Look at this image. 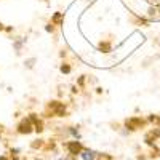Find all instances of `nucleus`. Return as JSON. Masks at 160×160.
Returning a JSON list of instances; mask_svg holds the SVG:
<instances>
[{"instance_id": "nucleus-1", "label": "nucleus", "mask_w": 160, "mask_h": 160, "mask_svg": "<svg viewBox=\"0 0 160 160\" xmlns=\"http://www.w3.org/2000/svg\"><path fill=\"white\" fill-rule=\"evenodd\" d=\"M47 117H66L68 115V109L66 104L61 101H50L47 104Z\"/></svg>"}, {"instance_id": "nucleus-2", "label": "nucleus", "mask_w": 160, "mask_h": 160, "mask_svg": "<svg viewBox=\"0 0 160 160\" xmlns=\"http://www.w3.org/2000/svg\"><path fill=\"white\" fill-rule=\"evenodd\" d=\"M64 149L68 151L69 155L72 157H78L80 154H82L85 151V146L82 144V141H78V139H72V141H68V142H64Z\"/></svg>"}, {"instance_id": "nucleus-3", "label": "nucleus", "mask_w": 160, "mask_h": 160, "mask_svg": "<svg viewBox=\"0 0 160 160\" xmlns=\"http://www.w3.org/2000/svg\"><path fill=\"white\" fill-rule=\"evenodd\" d=\"M123 125L130 131H138V130H141V128H144L146 125H148V120H144L141 117H130V118L125 120Z\"/></svg>"}, {"instance_id": "nucleus-4", "label": "nucleus", "mask_w": 160, "mask_h": 160, "mask_svg": "<svg viewBox=\"0 0 160 160\" xmlns=\"http://www.w3.org/2000/svg\"><path fill=\"white\" fill-rule=\"evenodd\" d=\"M16 133H18V135H24V136H28V135H31V133H34V123H32V120L29 117L21 118L18 127H16Z\"/></svg>"}, {"instance_id": "nucleus-5", "label": "nucleus", "mask_w": 160, "mask_h": 160, "mask_svg": "<svg viewBox=\"0 0 160 160\" xmlns=\"http://www.w3.org/2000/svg\"><path fill=\"white\" fill-rule=\"evenodd\" d=\"M160 138V128L158 127H154V130L148 131L146 133V136H144V142L148 144V146H154L155 141Z\"/></svg>"}, {"instance_id": "nucleus-6", "label": "nucleus", "mask_w": 160, "mask_h": 160, "mask_svg": "<svg viewBox=\"0 0 160 160\" xmlns=\"http://www.w3.org/2000/svg\"><path fill=\"white\" fill-rule=\"evenodd\" d=\"M29 118L32 120V123H34V131H35V133H38V135H40V133H42V131L45 130L43 120L40 118V117H38L37 114H29Z\"/></svg>"}, {"instance_id": "nucleus-7", "label": "nucleus", "mask_w": 160, "mask_h": 160, "mask_svg": "<svg viewBox=\"0 0 160 160\" xmlns=\"http://www.w3.org/2000/svg\"><path fill=\"white\" fill-rule=\"evenodd\" d=\"M98 50H99L101 53H111V51H112V43H111V42H101V43L98 45Z\"/></svg>"}, {"instance_id": "nucleus-8", "label": "nucleus", "mask_w": 160, "mask_h": 160, "mask_svg": "<svg viewBox=\"0 0 160 160\" xmlns=\"http://www.w3.org/2000/svg\"><path fill=\"white\" fill-rule=\"evenodd\" d=\"M43 146H45V141L38 138V139H35V141L31 142V149H34V151H37V149H43Z\"/></svg>"}, {"instance_id": "nucleus-9", "label": "nucleus", "mask_w": 160, "mask_h": 160, "mask_svg": "<svg viewBox=\"0 0 160 160\" xmlns=\"http://www.w3.org/2000/svg\"><path fill=\"white\" fill-rule=\"evenodd\" d=\"M51 22L55 24V26H61L62 24V13H55V15H53V18H51Z\"/></svg>"}, {"instance_id": "nucleus-10", "label": "nucleus", "mask_w": 160, "mask_h": 160, "mask_svg": "<svg viewBox=\"0 0 160 160\" xmlns=\"http://www.w3.org/2000/svg\"><path fill=\"white\" fill-rule=\"evenodd\" d=\"M55 148H56V141H55V139H48V141H45L43 151H53Z\"/></svg>"}, {"instance_id": "nucleus-11", "label": "nucleus", "mask_w": 160, "mask_h": 160, "mask_svg": "<svg viewBox=\"0 0 160 160\" xmlns=\"http://www.w3.org/2000/svg\"><path fill=\"white\" fill-rule=\"evenodd\" d=\"M148 122H151V123H154L155 127H158V128H160V117H158V115L151 114V115L148 117Z\"/></svg>"}, {"instance_id": "nucleus-12", "label": "nucleus", "mask_w": 160, "mask_h": 160, "mask_svg": "<svg viewBox=\"0 0 160 160\" xmlns=\"http://www.w3.org/2000/svg\"><path fill=\"white\" fill-rule=\"evenodd\" d=\"M59 71H61L62 74H71L72 68H71V64H68V62H62V64H61V68H59Z\"/></svg>"}, {"instance_id": "nucleus-13", "label": "nucleus", "mask_w": 160, "mask_h": 160, "mask_svg": "<svg viewBox=\"0 0 160 160\" xmlns=\"http://www.w3.org/2000/svg\"><path fill=\"white\" fill-rule=\"evenodd\" d=\"M45 29H47V32H51V34H53V32H55V24H53V22H48Z\"/></svg>"}, {"instance_id": "nucleus-14", "label": "nucleus", "mask_w": 160, "mask_h": 160, "mask_svg": "<svg viewBox=\"0 0 160 160\" xmlns=\"http://www.w3.org/2000/svg\"><path fill=\"white\" fill-rule=\"evenodd\" d=\"M0 160H10L8 155H0Z\"/></svg>"}, {"instance_id": "nucleus-15", "label": "nucleus", "mask_w": 160, "mask_h": 160, "mask_svg": "<svg viewBox=\"0 0 160 160\" xmlns=\"http://www.w3.org/2000/svg\"><path fill=\"white\" fill-rule=\"evenodd\" d=\"M3 29H5V28H3V24H2V22H0V31H3Z\"/></svg>"}, {"instance_id": "nucleus-16", "label": "nucleus", "mask_w": 160, "mask_h": 160, "mask_svg": "<svg viewBox=\"0 0 160 160\" xmlns=\"http://www.w3.org/2000/svg\"><path fill=\"white\" fill-rule=\"evenodd\" d=\"M35 160H43V158H35Z\"/></svg>"}]
</instances>
